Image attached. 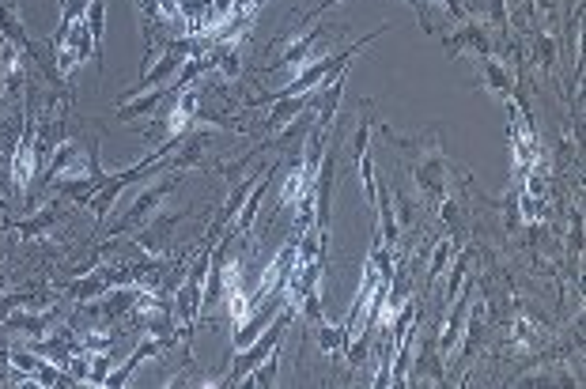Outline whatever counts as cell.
Instances as JSON below:
<instances>
[{
    "label": "cell",
    "instance_id": "1",
    "mask_svg": "<svg viewBox=\"0 0 586 389\" xmlns=\"http://www.w3.org/2000/svg\"><path fill=\"white\" fill-rule=\"evenodd\" d=\"M386 31H390V27L382 23L379 31H371V34H367V38H363V42H348V46H345V50H341V53H329V57H318V61H307V65L299 68V72H295L292 80H288V84L280 87V91H269V95H258V99H250V102H246V106L254 110V106H269V102H273V99H284V95H307V91H314V87H322V84H326V80H333V76H337V72H341V68H345V65H352V57H356V53H363V46H367V42H375V38H379V34H386Z\"/></svg>",
    "mask_w": 586,
    "mask_h": 389
},
{
    "label": "cell",
    "instance_id": "2",
    "mask_svg": "<svg viewBox=\"0 0 586 389\" xmlns=\"http://www.w3.org/2000/svg\"><path fill=\"white\" fill-rule=\"evenodd\" d=\"M295 314H299V306H295V303H284V310H280V314H276L273 322H269L265 329H261V337L254 340V344H246V348H242L239 356L231 359V367H227L224 378H216L212 386H239L242 378H246V374L254 371V367H258L261 359H269V356L276 352V348H280V340H284V333L292 329Z\"/></svg>",
    "mask_w": 586,
    "mask_h": 389
},
{
    "label": "cell",
    "instance_id": "3",
    "mask_svg": "<svg viewBox=\"0 0 586 389\" xmlns=\"http://www.w3.org/2000/svg\"><path fill=\"white\" fill-rule=\"evenodd\" d=\"M416 144H420V152H416L420 159L413 163V178H416V186H420V193H424V204H428V208H439L443 197H447L454 167H450V159L443 155V148H439V133L431 136V148H424V133H416Z\"/></svg>",
    "mask_w": 586,
    "mask_h": 389
},
{
    "label": "cell",
    "instance_id": "4",
    "mask_svg": "<svg viewBox=\"0 0 586 389\" xmlns=\"http://www.w3.org/2000/svg\"><path fill=\"white\" fill-rule=\"evenodd\" d=\"M174 189H178V174H159L156 182H148V186L140 189L137 197H133V204L125 208V216H121L114 227H110V238H125L133 235L140 223H148L152 216L159 212V204L171 197Z\"/></svg>",
    "mask_w": 586,
    "mask_h": 389
},
{
    "label": "cell",
    "instance_id": "5",
    "mask_svg": "<svg viewBox=\"0 0 586 389\" xmlns=\"http://www.w3.org/2000/svg\"><path fill=\"white\" fill-rule=\"evenodd\" d=\"M190 212H156L148 223H140L137 231H133V242H137L140 254H167L174 242V227L186 220Z\"/></svg>",
    "mask_w": 586,
    "mask_h": 389
},
{
    "label": "cell",
    "instance_id": "6",
    "mask_svg": "<svg viewBox=\"0 0 586 389\" xmlns=\"http://www.w3.org/2000/svg\"><path fill=\"white\" fill-rule=\"evenodd\" d=\"M69 208L72 204L65 201V197H53L50 204H42L38 212H31L27 220H4V227H12V231H19L23 238H31V242H35V238L50 235L53 227L69 216Z\"/></svg>",
    "mask_w": 586,
    "mask_h": 389
},
{
    "label": "cell",
    "instance_id": "7",
    "mask_svg": "<svg viewBox=\"0 0 586 389\" xmlns=\"http://www.w3.org/2000/svg\"><path fill=\"white\" fill-rule=\"evenodd\" d=\"M178 148H182V152H171L163 159V170H167V174H186V170L201 167L208 148H212V133H186Z\"/></svg>",
    "mask_w": 586,
    "mask_h": 389
},
{
    "label": "cell",
    "instance_id": "8",
    "mask_svg": "<svg viewBox=\"0 0 586 389\" xmlns=\"http://www.w3.org/2000/svg\"><path fill=\"white\" fill-rule=\"evenodd\" d=\"M174 91V84L167 87H156V91H140V95H125V99H118V110H114V118L125 121V125H133V121L148 118V114H156L159 106H163V99Z\"/></svg>",
    "mask_w": 586,
    "mask_h": 389
},
{
    "label": "cell",
    "instance_id": "9",
    "mask_svg": "<svg viewBox=\"0 0 586 389\" xmlns=\"http://www.w3.org/2000/svg\"><path fill=\"white\" fill-rule=\"evenodd\" d=\"M443 50L450 57H462V53H477V57H488L492 53V34L484 23H466V27H458L454 38H443Z\"/></svg>",
    "mask_w": 586,
    "mask_h": 389
},
{
    "label": "cell",
    "instance_id": "10",
    "mask_svg": "<svg viewBox=\"0 0 586 389\" xmlns=\"http://www.w3.org/2000/svg\"><path fill=\"white\" fill-rule=\"evenodd\" d=\"M375 212H379V238L394 250L401 242V227H397V212H394V186L386 178H375Z\"/></svg>",
    "mask_w": 586,
    "mask_h": 389
},
{
    "label": "cell",
    "instance_id": "11",
    "mask_svg": "<svg viewBox=\"0 0 586 389\" xmlns=\"http://www.w3.org/2000/svg\"><path fill=\"white\" fill-rule=\"evenodd\" d=\"M311 102H314V91H307V95H284V99H273L269 102L265 129H269V133H280L288 121H295L303 110H311Z\"/></svg>",
    "mask_w": 586,
    "mask_h": 389
},
{
    "label": "cell",
    "instance_id": "12",
    "mask_svg": "<svg viewBox=\"0 0 586 389\" xmlns=\"http://www.w3.org/2000/svg\"><path fill=\"white\" fill-rule=\"evenodd\" d=\"M106 291H110V284H106L103 265L84 272V276H72V280H65V295H69L72 303H99Z\"/></svg>",
    "mask_w": 586,
    "mask_h": 389
},
{
    "label": "cell",
    "instance_id": "13",
    "mask_svg": "<svg viewBox=\"0 0 586 389\" xmlns=\"http://www.w3.org/2000/svg\"><path fill=\"white\" fill-rule=\"evenodd\" d=\"M53 322H57V310H42V314H35V310L27 306V310H12L0 329H16V333H27L31 340H38V337L50 333Z\"/></svg>",
    "mask_w": 586,
    "mask_h": 389
},
{
    "label": "cell",
    "instance_id": "14",
    "mask_svg": "<svg viewBox=\"0 0 586 389\" xmlns=\"http://www.w3.org/2000/svg\"><path fill=\"white\" fill-rule=\"evenodd\" d=\"M163 344H167V340L163 337H144L137 344V352H133V356L125 359V367H118V371H110L106 374V382L103 386H125V382H129V378H133V371H137L140 363H144V359H152V356H159V348H163Z\"/></svg>",
    "mask_w": 586,
    "mask_h": 389
},
{
    "label": "cell",
    "instance_id": "15",
    "mask_svg": "<svg viewBox=\"0 0 586 389\" xmlns=\"http://www.w3.org/2000/svg\"><path fill=\"white\" fill-rule=\"evenodd\" d=\"M326 31H329V27H314V31H307L303 38H295L292 46L280 53L276 68H295V72H299V68L311 61V50L318 46V42H322V38H326Z\"/></svg>",
    "mask_w": 586,
    "mask_h": 389
},
{
    "label": "cell",
    "instance_id": "16",
    "mask_svg": "<svg viewBox=\"0 0 586 389\" xmlns=\"http://www.w3.org/2000/svg\"><path fill=\"white\" fill-rule=\"evenodd\" d=\"M481 61V72H484V84H488V91L496 95V99L503 102H515V80H511V72L488 53V57H477Z\"/></svg>",
    "mask_w": 586,
    "mask_h": 389
},
{
    "label": "cell",
    "instance_id": "17",
    "mask_svg": "<svg viewBox=\"0 0 586 389\" xmlns=\"http://www.w3.org/2000/svg\"><path fill=\"white\" fill-rule=\"evenodd\" d=\"M469 322H466V340H458L462 344V356H458V367H469L473 359H477V352H481V340H484V314H481V306L473 303L469 306V314H466Z\"/></svg>",
    "mask_w": 586,
    "mask_h": 389
},
{
    "label": "cell",
    "instance_id": "18",
    "mask_svg": "<svg viewBox=\"0 0 586 389\" xmlns=\"http://www.w3.org/2000/svg\"><path fill=\"white\" fill-rule=\"evenodd\" d=\"M76 159H80V144H76V140H61V144H57V152L50 155V163H46L42 174H38V182L50 189L53 182H57V174H61V170H69Z\"/></svg>",
    "mask_w": 586,
    "mask_h": 389
},
{
    "label": "cell",
    "instance_id": "19",
    "mask_svg": "<svg viewBox=\"0 0 586 389\" xmlns=\"http://www.w3.org/2000/svg\"><path fill=\"white\" fill-rule=\"evenodd\" d=\"M276 374H280V348H276L269 359H261L258 367L246 374L239 386L242 389H269V386H276Z\"/></svg>",
    "mask_w": 586,
    "mask_h": 389
},
{
    "label": "cell",
    "instance_id": "20",
    "mask_svg": "<svg viewBox=\"0 0 586 389\" xmlns=\"http://www.w3.org/2000/svg\"><path fill=\"white\" fill-rule=\"evenodd\" d=\"M314 337H318V348L326 352V356H337V352H345L348 348V333L341 329V325H318L314 329Z\"/></svg>",
    "mask_w": 586,
    "mask_h": 389
},
{
    "label": "cell",
    "instance_id": "21",
    "mask_svg": "<svg viewBox=\"0 0 586 389\" xmlns=\"http://www.w3.org/2000/svg\"><path fill=\"white\" fill-rule=\"evenodd\" d=\"M216 68H220V76H224V80H239V76H242L239 46H231V50L216 53Z\"/></svg>",
    "mask_w": 586,
    "mask_h": 389
},
{
    "label": "cell",
    "instance_id": "22",
    "mask_svg": "<svg viewBox=\"0 0 586 389\" xmlns=\"http://www.w3.org/2000/svg\"><path fill=\"white\" fill-rule=\"evenodd\" d=\"M110 367H114V359L99 352V356L91 359V371H87V386H103L106 374H110Z\"/></svg>",
    "mask_w": 586,
    "mask_h": 389
},
{
    "label": "cell",
    "instance_id": "23",
    "mask_svg": "<svg viewBox=\"0 0 586 389\" xmlns=\"http://www.w3.org/2000/svg\"><path fill=\"white\" fill-rule=\"evenodd\" d=\"M23 303H27V291H23V295H0V325H4V318Z\"/></svg>",
    "mask_w": 586,
    "mask_h": 389
},
{
    "label": "cell",
    "instance_id": "24",
    "mask_svg": "<svg viewBox=\"0 0 586 389\" xmlns=\"http://www.w3.org/2000/svg\"><path fill=\"white\" fill-rule=\"evenodd\" d=\"M537 57H541V65L545 68L556 65V46H552V38H537Z\"/></svg>",
    "mask_w": 586,
    "mask_h": 389
},
{
    "label": "cell",
    "instance_id": "25",
    "mask_svg": "<svg viewBox=\"0 0 586 389\" xmlns=\"http://www.w3.org/2000/svg\"><path fill=\"white\" fill-rule=\"evenodd\" d=\"M84 348L87 352H106V348H110V337H87Z\"/></svg>",
    "mask_w": 586,
    "mask_h": 389
},
{
    "label": "cell",
    "instance_id": "26",
    "mask_svg": "<svg viewBox=\"0 0 586 389\" xmlns=\"http://www.w3.org/2000/svg\"><path fill=\"white\" fill-rule=\"evenodd\" d=\"M8 95H16V87L8 84V76H4V72H0V106H4V102H8Z\"/></svg>",
    "mask_w": 586,
    "mask_h": 389
},
{
    "label": "cell",
    "instance_id": "27",
    "mask_svg": "<svg viewBox=\"0 0 586 389\" xmlns=\"http://www.w3.org/2000/svg\"><path fill=\"white\" fill-rule=\"evenodd\" d=\"M227 12H235V0H216V19H224Z\"/></svg>",
    "mask_w": 586,
    "mask_h": 389
},
{
    "label": "cell",
    "instance_id": "28",
    "mask_svg": "<svg viewBox=\"0 0 586 389\" xmlns=\"http://www.w3.org/2000/svg\"><path fill=\"white\" fill-rule=\"evenodd\" d=\"M8 4H12V0H8Z\"/></svg>",
    "mask_w": 586,
    "mask_h": 389
}]
</instances>
